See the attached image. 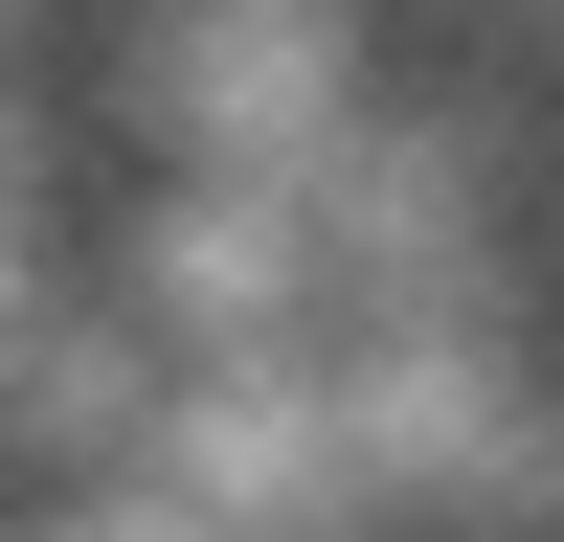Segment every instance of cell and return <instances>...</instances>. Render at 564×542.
<instances>
[{
  "label": "cell",
  "instance_id": "obj_3",
  "mask_svg": "<svg viewBox=\"0 0 564 542\" xmlns=\"http://www.w3.org/2000/svg\"><path fill=\"white\" fill-rule=\"evenodd\" d=\"M68 542H204L181 497H68Z\"/></svg>",
  "mask_w": 564,
  "mask_h": 542
},
{
  "label": "cell",
  "instance_id": "obj_1",
  "mask_svg": "<svg viewBox=\"0 0 564 542\" xmlns=\"http://www.w3.org/2000/svg\"><path fill=\"white\" fill-rule=\"evenodd\" d=\"M90 294L135 316L159 361H271L316 339V181H135Z\"/></svg>",
  "mask_w": 564,
  "mask_h": 542
},
{
  "label": "cell",
  "instance_id": "obj_2",
  "mask_svg": "<svg viewBox=\"0 0 564 542\" xmlns=\"http://www.w3.org/2000/svg\"><path fill=\"white\" fill-rule=\"evenodd\" d=\"M0 204H45V90L0 68Z\"/></svg>",
  "mask_w": 564,
  "mask_h": 542
},
{
  "label": "cell",
  "instance_id": "obj_4",
  "mask_svg": "<svg viewBox=\"0 0 564 542\" xmlns=\"http://www.w3.org/2000/svg\"><path fill=\"white\" fill-rule=\"evenodd\" d=\"M406 542H475V520H406Z\"/></svg>",
  "mask_w": 564,
  "mask_h": 542
}]
</instances>
